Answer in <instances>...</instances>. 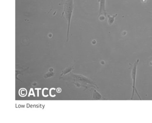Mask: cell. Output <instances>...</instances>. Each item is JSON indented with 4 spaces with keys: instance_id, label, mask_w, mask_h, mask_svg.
<instances>
[{
    "instance_id": "2",
    "label": "cell",
    "mask_w": 152,
    "mask_h": 123,
    "mask_svg": "<svg viewBox=\"0 0 152 123\" xmlns=\"http://www.w3.org/2000/svg\"><path fill=\"white\" fill-rule=\"evenodd\" d=\"M139 62V59H137L136 61H135L134 64L133 65L132 69L131 71V77L132 80V95L131 98V100H132L134 95V92H136L139 98L140 99L142 100V98H141L140 96L138 94V92L137 90V89L136 88V76H137V67L138 65V63Z\"/></svg>"
},
{
    "instance_id": "6",
    "label": "cell",
    "mask_w": 152,
    "mask_h": 123,
    "mask_svg": "<svg viewBox=\"0 0 152 123\" xmlns=\"http://www.w3.org/2000/svg\"><path fill=\"white\" fill-rule=\"evenodd\" d=\"M93 98L95 100H100L102 99V96L99 92L95 90L93 95Z\"/></svg>"
},
{
    "instance_id": "7",
    "label": "cell",
    "mask_w": 152,
    "mask_h": 123,
    "mask_svg": "<svg viewBox=\"0 0 152 123\" xmlns=\"http://www.w3.org/2000/svg\"><path fill=\"white\" fill-rule=\"evenodd\" d=\"M55 72H54V71H53V72L49 71L47 73H46V74H45L43 77L45 79L49 78H50L52 76H54L55 75Z\"/></svg>"
},
{
    "instance_id": "4",
    "label": "cell",
    "mask_w": 152,
    "mask_h": 123,
    "mask_svg": "<svg viewBox=\"0 0 152 123\" xmlns=\"http://www.w3.org/2000/svg\"><path fill=\"white\" fill-rule=\"evenodd\" d=\"M117 14H116L114 15L111 16L110 15H107V18H108V24L110 25H111L114 23L115 21V17H117Z\"/></svg>"
},
{
    "instance_id": "8",
    "label": "cell",
    "mask_w": 152,
    "mask_h": 123,
    "mask_svg": "<svg viewBox=\"0 0 152 123\" xmlns=\"http://www.w3.org/2000/svg\"><path fill=\"white\" fill-rule=\"evenodd\" d=\"M49 71H51V72H53V71H54V69H53V68H50V69H49Z\"/></svg>"
},
{
    "instance_id": "1",
    "label": "cell",
    "mask_w": 152,
    "mask_h": 123,
    "mask_svg": "<svg viewBox=\"0 0 152 123\" xmlns=\"http://www.w3.org/2000/svg\"><path fill=\"white\" fill-rule=\"evenodd\" d=\"M74 10V0H64L63 11L62 14L67 22V41L69 40V30L71 17Z\"/></svg>"
},
{
    "instance_id": "3",
    "label": "cell",
    "mask_w": 152,
    "mask_h": 123,
    "mask_svg": "<svg viewBox=\"0 0 152 123\" xmlns=\"http://www.w3.org/2000/svg\"><path fill=\"white\" fill-rule=\"evenodd\" d=\"M99 2H100V8L98 17H106L107 15V12L105 7L106 0H99Z\"/></svg>"
},
{
    "instance_id": "5",
    "label": "cell",
    "mask_w": 152,
    "mask_h": 123,
    "mask_svg": "<svg viewBox=\"0 0 152 123\" xmlns=\"http://www.w3.org/2000/svg\"><path fill=\"white\" fill-rule=\"evenodd\" d=\"M73 69H74V66H71L69 65L65 68L63 70H62V72L60 75L62 76L65 75L66 74H67V73H69V72H71Z\"/></svg>"
}]
</instances>
